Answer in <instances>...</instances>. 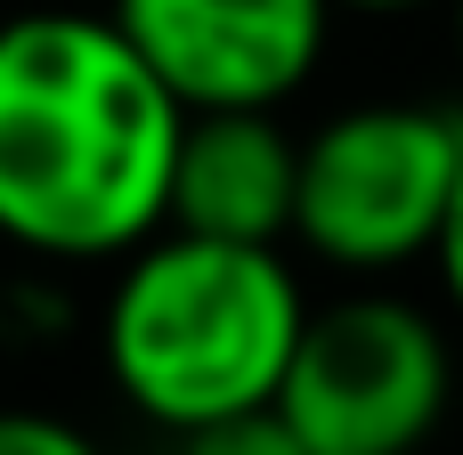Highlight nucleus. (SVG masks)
I'll return each instance as SVG.
<instances>
[{
  "instance_id": "obj_1",
  "label": "nucleus",
  "mask_w": 463,
  "mask_h": 455,
  "mask_svg": "<svg viewBox=\"0 0 463 455\" xmlns=\"http://www.w3.org/2000/svg\"><path fill=\"white\" fill-rule=\"evenodd\" d=\"M187 122L114 16H16L0 41V228L41 261L146 252L171 236Z\"/></svg>"
},
{
  "instance_id": "obj_2",
  "label": "nucleus",
  "mask_w": 463,
  "mask_h": 455,
  "mask_svg": "<svg viewBox=\"0 0 463 455\" xmlns=\"http://www.w3.org/2000/svg\"><path fill=\"white\" fill-rule=\"evenodd\" d=\"M309 318L317 309L285 252L171 228L114 269V293L98 309V358L146 423L195 440L285 399Z\"/></svg>"
},
{
  "instance_id": "obj_3",
  "label": "nucleus",
  "mask_w": 463,
  "mask_h": 455,
  "mask_svg": "<svg viewBox=\"0 0 463 455\" xmlns=\"http://www.w3.org/2000/svg\"><path fill=\"white\" fill-rule=\"evenodd\" d=\"M463 187V114L448 106H350L301 138L293 244L342 277H391L431 261Z\"/></svg>"
},
{
  "instance_id": "obj_4",
  "label": "nucleus",
  "mask_w": 463,
  "mask_h": 455,
  "mask_svg": "<svg viewBox=\"0 0 463 455\" xmlns=\"http://www.w3.org/2000/svg\"><path fill=\"white\" fill-rule=\"evenodd\" d=\"M456 399V350L407 293H342L309 318L277 415L309 455H423Z\"/></svg>"
},
{
  "instance_id": "obj_5",
  "label": "nucleus",
  "mask_w": 463,
  "mask_h": 455,
  "mask_svg": "<svg viewBox=\"0 0 463 455\" xmlns=\"http://www.w3.org/2000/svg\"><path fill=\"white\" fill-rule=\"evenodd\" d=\"M187 114H277L326 57L334 0H114Z\"/></svg>"
},
{
  "instance_id": "obj_6",
  "label": "nucleus",
  "mask_w": 463,
  "mask_h": 455,
  "mask_svg": "<svg viewBox=\"0 0 463 455\" xmlns=\"http://www.w3.org/2000/svg\"><path fill=\"white\" fill-rule=\"evenodd\" d=\"M301 220V138L277 114H195L179 147L171 228L212 244H285Z\"/></svg>"
},
{
  "instance_id": "obj_7",
  "label": "nucleus",
  "mask_w": 463,
  "mask_h": 455,
  "mask_svg": "<svg viewBox=\"0 0 463 455\" xmlns=\"http://www.w3.org/2000/svg\"><path fill=\"white\" fill-rule=\"evenodd\" d=\"M179 455H309L301 431L269 407V415H236V423H212L195 440H179Z\"/></svg>"
},
{
  "instance_id": "obj_8",
  "label": "nucleus",
  "mask_w": 463,
  "mask_h": 455,
  "mask_svg": "<svg viewBox=\"0 0 463 455\" xmlns=\"http://www.w3.org/2000/svg\"><path fill=\"white\" fill-rule=\"evenodd\" d=\"M0 455H106L90 431L57 423V415H8L0 423Z\"/></svg>"
},
{
  "instance_id": "obj_9",
  "label": "nucleus",
  "mask_w": 463,
  "mask_h": 455,
  "mask_svg": "<svg viewBox=\"0 0 463 455\" xmlns=\"http://www.w3.org/2000/svg\"><path fill=\"white\" fill-rule=\"evenodd\" d=\"M431 269H439V285H448V301H456V318H463V187H456V212H448V236H439Z\"/></svg>"
},
{
  "instance_id": "obj_10",
  "label": "nucleus",
  "mask_w": 463,
  "mask_h": 455,
  "mask_svg": "<svg viewBox=\"0 0 463 455\" xmlns=\"http://www.w3.org/2000/svg\"><path fill=\"white\" fill-rule=\"evenodd\" d=\"M334 8H358V16H407V8H423V0H334Z\"/></svg>"
},
{
  "instance_id": "obj_11",
  "label": "nucleus",
  "mask_w": 463,
  "mask_h": 455,
  "mask_svg": "<svg viewBox=\"0 0 463 455\" xmlns=\"http://www.w3.org/2000/svg\"><path fill=\"white\" fill-rule=\"evenodd\" d=\"M456 49H463V0H456Z\"/></svg>"
}]
</instances>
